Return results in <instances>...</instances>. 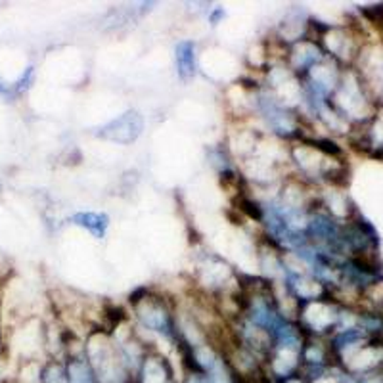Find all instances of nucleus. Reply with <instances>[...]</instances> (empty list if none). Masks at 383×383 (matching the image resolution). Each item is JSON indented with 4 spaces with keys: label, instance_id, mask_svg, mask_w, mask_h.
Segmentation results:
<instances>
[{
    "label": "nucleus",
    "instance_id": "obj_1",
    "mask_svg": "<svg viewBox=\"0 0 383 383\" xmlns=\"http://www.w3.org/2000/svg\"><path fill=\"white\" fill-rule=\"evenodd\" d=\"M67 383H98L94 368L88 360L73 359L66 368Z\"/></svg>",
    "mask_w": 383,
    "mask_h": 383
},
{
    "label": "nucleus",
    "instance_id": "obj_2",
    "mask_svg": "<svg viewBox=\"0 0 383 383\" xmlns=\"http://www.w3.org/2000/svg\"><path fill=\"white\" fill-rule=\"evenodd\" d=\"M177 63H178V73L183 79H190L195 73V63H194V44L192 43H183L177 48Z\"/></svg>",
    "mask_w": 383,
    "mask_h": 383
},
{
    "label": "nucleus",
    "instance_id": "obj_3",
    "mask_svg": "<svg viewBox=\"0 0 383 383\" xmlns=\"http://www.w3.org/2000/svg\"><path fill=\"white\" fill-rule=\"evenodd\" d=\"M75 220H81L77 225H83L85 228H88L91 232H94L96 236H102L103 228H106V217L102 215H94V213H81L75 217Z\"/></svg>",
    "mask_w": 383,
    "mask_h": 383
},
{
    "label": "nucleus",
    "instance_id": "obj_4",
    "mask_svg": "<svg viewBox=\"0 0 383 383\" xmlns=\"http://www.w3.org/2000/svg\"><path fill=\"white\" fill-rule=\"evenodd\" d=\"M360 383H383V376L382 374H366Z\"/></svg>",
    "mask_w": 383,
    "mask_h": 383
},
{
    "label": "nucleus",
    "instance_id": "obj_5",
    "mask_svg": "<svg viewBox=\"0 0 383 383\" xmlns=\"http://www.w3.org/2000/svg\"><path fill=\"white\" fill-rule=\"evenodd\" d=\"M0 96H12L10 86H8L6 83H2V81H0Z\"/></svg>",
    "mask_w": 383,
    "mask_h": 383
}]
</instances>
